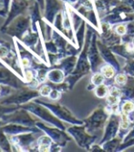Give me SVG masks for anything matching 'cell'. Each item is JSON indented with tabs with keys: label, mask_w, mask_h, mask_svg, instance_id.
<instances>
[{
	"label": "cell",
	"mask_w": 134,
	"mask_h": 152,
	"mask_svg": "<svg viewBox=\"0 0 134 152\" xmlns=\"http://www.w3.org/2000/svg\"><path fill=\"white\" fill-rule=\"evenodd\" d=\"M110 114L105 106H99L87 119H85V126L89 134L96 135L97 132L104 128Z\"/></svg>",
	"instance_id": "obj_1"
},
{
	"label": "cell",
	"mask_w": 134,
	"mask_h": 152,
	"mask_svg": "<svg viewBox=\"0 0 134 152\" xmlns=\"http://www.w3.org/2000/svg\"><path fill=\"white\" fill-rule=\"evenodd\" d=\"M93 32H94V30H88L87 31L84 49L81 51L80 56L79 58V61H78L77 69L74 72L72 83H75L77 80H79L80 78L82 77V76H85L89 72H91V62H89V60H88V51L89 45H91V41Z\"/></svg>",
	"instance_id": "obj_2"
},
{
	"label": "cell",
	"mask_w": 134,
	"mask_h": 152,
	"mask_svg": "<svg viewBox=\"0 0 134 152\" xmlns=\"http://www.w3.org/2000/svg\"><path fill=\"white\" fill-rule=\"evenodd\" d=\"M98 35H99L98 31L93 32L91 45H89L88 51V56L89 62H91V65L92 72H99L102 65L105 63L104 60L102 59L101 55H100V52L98 47Z\"/></svg>",
	"instance_id": "obj_3"
},
{
	"label": "cell",
	"mask_w": 134,
	"mask_h": 152,
	"mask_svg": "<svg viewBox=\"0 0 134 152\" xmlns=\"http://www.w3.org/2000/svg\"><path fill=\"white\" fill-rule=\"evenodd\" d=\"M99 35L100 40L109 47H112L114 45L122 43L121 36L118 35L115 32L114 28H112V26L109 23H106V22L100 23Z\"/></svg>",
	"instance_id": "obj_4"
},
{
	"label": "cell",
	"mask_w": 134,
	"mask_h": 152,
	"mask_svg": "<svg viewBox=\"0 0 134 152\" xmlns=\"http://www.w3.org/2000/svg\"><path fill=\"white\" fill-rule=\"evenodd\" d=\"M70 131L74 135V137L76 138L78 144H79L81 148L89 150L91 146L95 143V141L98 139V137L96 135L89 134L86 126H75L72 127Z\"/></svg>",
	"instance_id": "obj_5"
},
{
	"label": "cell",
	"mask_w": 134,
	"mask_h": 152,
	"mask_svg": "<svg viewBox=\"0 0 134 152\" xmlns=\"http://www.w3.org/2000/svg\"><path fill=\"white\" fill-rule=\"evenodd\" d=\"M120 126V116L118 114H110L108 121L105 126L104 135L99 141V144L102 145L103 143L107 142L109 140L113 139L119 135Z\"/></svg>",
	"instance_id": "obj_6"
},
{
	"label": "cell",
	"mask_w": 134,
	"mask_h": 152,
	"mask_svg": "<svg viewBox=\"0 0 134 152\" xmlns=\"http://www.w3.org/2000/svg\"><path fill=\"white\" fill-rule=\"evenodd\" d=\"M98 47H99V50L100 52V55H101L104 61L106 63L112 65L118 72H121L122 67L120 66L119 61L116 58V55L113 53V51L110 50V48L109 46H107L106 44H104V43L99 39H98Z\"/></svg>",
	"instance_id": "obj_7"
},
{
	"label": "cell",
	"mask_w": 134,
	"mask_h": 152,
	"mask_svg": "<svg viewBox=\"0 0 134 152\" xmlns=\"http://www.w3.org/2000/svg\"><path fill=\"white\" fill-rule=\"evenodd\" d=\"M109 48L115 55H118L125 60L134 58V46L131 41L120 43V44H117Z\"/></svg>",
	"instance_id": "obj_8"
},
{
	"label": "cell",
	"mask_w": 134,
	"mask_h": 152,
	"mask_svg": "<svg viewBox=\"0 0 134 152\" xmlns=\"http://www.w3.org/2000/svg\"><path fill=\"white\" fill-rule=\"evenodd\" d=\"M122 96L121 100H131L134 101V78L129 77L125 85L121 86Z\"/></svg>",
	"instance_id": "obj_9"
},
{
	"label": "cell",
	"mask_w": 134,
	"mask_h": 152,
	"mask_svg": "<svg viewBox=\"0 0 134 152\" xmlns=\"http://www.w3.org/2000/svg\"><path fill=\"white\" fill-rule=\"evenodd\" d=\"M122 139L121 137H120L119 136H117L116 137H114L113 139L109 140L107 142L103 143L101 146L104 149V151L107 152H116L118 148L120 147V145L122 143Z\"/></svg>",
	"instance_id": "obj_10"
},
{
	"label": "cell",
	"mask_w": 134,
	"mask_h": 152,
	"mask_svg": "<svg viewBox=\"0 0 134 152\" xmlns=\"http://www.w3.org/2000/svg\"><path fill=\"white\" fill-rule=\"evenodd\" d=\"M105 76L100 72L99 71V72H93V75L91 77V85L88 86V90H94L96 86H99L100 84H102L105 83Z\"/></svg>",
	"instance_id": "obj_11"
},
{
	"label": "cell",
	"mask_w": 134,
	"mask_h": 152,
	"mask_svg": "<svg viewBox=\"0 0 134 152\" xmlns=\"http://www.w3.org/2000/svg\"><path fill=\"white\" fill-rule=\"evenodd\" d=\"M99 72H101L104 76H105V78L106 79H112L115 77V75H116V69L112 66V65H110L109 63H104L101 68H100Z\"/></svg>",
	"instance_id": "obj_12"
},
{
	"label": "cell",
	"mask_w": 134,
	"mask_h": 152,
	"mask_svg": "<svg viewBox=\"0 0 134 152\" xmlns=\"http://www.w3.org/2000/svg\"><path fill=\"white\" fill-rule=\"evenodd\" d=\"M121 72L126 73L129 77L134 78V58L126 60L125 64L121 68Z\"/></svg>",
	"instance_id": "obj_13"
},
{
	"label": "cell",
	"mask_w": 134,
	"mask_h": 152,
	"mask_svg": "<svg viewBox=\"0 0 134 152\" xmlns=\"http://www.w3.org/2000/svg\"><path fill=\"white\" fill-rule=\"evenodd\" d=\"M120 112L130 115L134 112V101L131 100H121L120 102Z\"/></svg>",
	"instance_id": "obj_14"
},
{
	"label": "cell",
	"mask_w": 134,
	"mask_h": 152,
	"mask_svg": "<svg viewBox=\"0 0 134 152\" xmlns=\"http://www.w3.org/2000/svg\"><path fill=\"white\" fill-rule=\"evenodd\" d=\"M109 86L106 85L105 83H102L99 86H96L95 89H94V94L98 98H100V99L106 98V96L109 94Z\"/></svg>",
	"instance_id": "obj_15"
},
{
	"label": "cell",
	"mask_w": 134,
	"mask_h": 152,
	"mask_svg": "<svg viewBox=\"0 0 134 152\" xmlns=\"http://www.w3.org/2000/svg\"><path fill=\"white\" fill-rule=\"evenodd\" d=\"M134 38V21H131L129 24H127V33L126 35L122 36V43L130 42Z\"/></svg>",
	"instance_id": "obj_16"
},
{
	"label": "cell",
	"mask_w": 134,
	"mask_h": 152,
	"mask_svg": "<svg viewBox=\"0 0 134 152\" xmlns=\"http://www.w3.org/2000/svg\"><path fill=\"white\" fill-rule=\"evenodd\" d=\"M128 79H129V76L124 73L123 72H118L116 75H115V77H114V83L118 86H123L127 83L128 82Z\"/></svg>",
	"instance_id": "obj_17"
},
{
	"label": "cell",
	"mask_w": 134,
	"mask_h": 152,
	"mask_svg": "<svg viewBox=\"0 0 134 152\" xmlns=\"http://www.w3.org/2000/svg\"><path fill=\"white\" fill-rule=\"evenodd\" d=\"M132 146H134V137H132V138H130V139H129L127 141H122V143L120 145V147L118 148L116 152L124 151L125 149H127V148H129L130 147H132Z\"/></svg>",
	"instance_id": "obj_18"
},
{
	"label": "cell",
	"mask_w": 134,
	"mask_h": 152,
	"mask_svg": "<svg viewBox=\"0 0 134 152\" xmlns=\"http://www.w3.org/2000/svg\"><path fill=\"white\" fill-rule=\"evenodd\" d=\"M113 28H114L116 33L121 37L126 35V33H127V24L120 23V24H118L117 26H115Z\"/></svg>",
	"instance_id": "obj_19"
},
{
	"label": "cell",
	"mask_w": 134,
	"mask_h": 152,
	"mask_svg": "<svg viewBox=\"0 0 134 152\" xmlns=\"http://www.w3.org/2000/svg\"><path fill=\"white\" fill-rule=\"evenodd\" d=\"M84 33H85V23L82 22V25L79 30V34H78V39H79V46L81 47L83 44V39H84Z\"/></svg>",
	"instance_id": "obj_20"
},
{
	"label": "cell",
	"mask_w": 134,
	"mask_h": 152,
	"mask_svg": "<svg viewBox=\"0 0 134 152\" xmlns=\"http://www.w3.org/2000/svg\"><path fill=\"white\" fill-rule=\"evenodd\" d=\"M132 137H134V121L132 122V126H131L130 129L129 130V132L124 137V138H123V140H122V141H127V140H129V139H130Z\"/></svg>",
	"instance_id": "obj_21"
},
{
	"label": "cell",
	"mask_w": 134,
	"mask_h": 152,
	"mask_svg": "<svg viewBox=\"0 0 134 152\" xmlns=\"http://www.w3.org/2000/svg\"><path fill=\"white\" fill-rule=\"evenodd\" d=\"M39 145H51V140L49 137L44 136L39 138Z\"/></svg>",
	"instance_id": "obj_22"
},
{
	"label": "cell",
	"mask_w": 134,
	"mask_h": 152,
	"mask_svg": "<svg viewBox=\"0 0 134 152\" xmlns=\"http://www.w3.org/2000/svg\"><path fill=\"white\" fill-rule=\"evenodd\" d=\"M51 88L49 87V86H44V87H42L41 88V90H40V94L43 95V96H48V95H49L50 94V93H51Z\"/></svg>",
	"instance_id": "obj_23"
},
{
	"label": "cell",
	"mask_w": 134,
	"mask_h": 152,
	"mask_svg": "<svg viewBox=\"0 0 134 152\" xmlns=\"http://www.w3.org/2000/svg\"><path fill=\"white\" fill-rule=\"evenodd\" d=\"M89 151H93V152H97V151H104L102 146L100 144H93L91 148V149H89Z\"/></svg>",
	"instance_id": "obj_24"
},
{
	"label": "cell",
	"mask_w": 134,
	"mask_h": 152,
	"mask_svg": "<svg viewBox=\"0 0 134 152\" xmlns=\"http://www.w3.org/2000/svg\"><path fill=\"white\" fill-rule=\"evenodd\" d=\"M49 95H50V97L52 99H58L59 97L60 96V93L59 91H57V90H54V91H51Z\"/></svg>",
	"instance_id": "obj_25"
},
{
	"label": "cell",
	"mask_w": 134,
	"mask_h": 152,
	"mask_svg": "<svg viewBox=\"0 0 134 152\" xmlns=\"http://www.w3.org/2000/svg\"><path fill=\"white\" fill-rule=\"evenodd\" d=\"M50 145H39L40 151H49Z\"/></svg>",
	"instance_id": "obj_26"
},
{
	"label": "cell",
	"mask_w": 134,
	"mask_h": 152,
	"mask_svg": "<svg viewBox=\"0 0 134 152\" xmlns=\"http://www.w3.org/2000/svg\"><path fill=\"white\" fill-rule=\"evenodd\" d=\"M32 78H33V74H32V72H31L30 71H28V72H26V79H27V81H28V82H30V81L32 80Z\"/></svg>",
	"instance_id": "obj_27"
},
{
	"label": "cell",
	"mask_w": 134,
	"mask_h": 152,
	"mask_svg": "<svg viewBox=\"0 0 134 152\" xmlns=\"http://www.w3.org/2000/svg\"><path fill=\"white\" fill-rule=\"evenodd\" d=\"M7 54V50L5 48H0V56H4Z\"/></svg>",
	"instance_id": "obj_28"
},
{
	"label": "cell",
	"mask_w": 134,
	"mask_h": 152,
	"mask_svg": "<svg viewBox=\"0 0 134 152\" xmlns=\"http://www.w3.org/2000/svg\"><path fill=\"white\" fill-rule=\"evenodd\" d=\"M22 62H23V65H24V66H28V60H27V59H24L23 61H22Z\"/></svg>",
	"instance_id": "obj_29"
},
{
	"label": "cell",
	"mask_w": 134,
	"mask_h": 152,
	"mask_svg": "<svg viewBox=\"0 0 134 152\" xmlns=\"http://www.w3.org/2000/svg\"><path fill=\"white\" fill-rule=\"evenodd\" d=\"M131 42H132V44H133V46H134V38L132 39V40H131Z\"/></svg>",
	"instance_id": "obj_30"
}]
</instances>
